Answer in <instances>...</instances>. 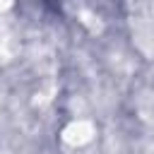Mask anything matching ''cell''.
Returning <instances> with one entry per match:
<instances>
[{
  "label": "cell",
  "instance_id": "cell-1",
  "mask_svg": "<svg viewBox=\"0 0 154 154\" xmlns=\"http://www.w3.org/2000/svg\"><path fill=\"white\" fill-rule=\"evenodd\" d=\"M96 137V125L89 118H75L60 130V140L67 147H84Z\"/></svg>",
  "mask_w": 154,
  "mask_h": 154
},
{
  "label": "cell",
  "instance_id": "cell-2",
  "mask_svg": "<svg viewBox=\"0 0 154 154\" xmlns=\"http://www.w3.org/2000/svg\"><path fill=\"white\" fill-rule=\"evenodd\" d=\"M77 17H79V22H82L91 34H96V31H101V29H103V24H101L99 14H94V12H89V10H82Z\"/></svg>",
  "mask_w": 154,
  "mask_h": 154
},
{
  "label": "cell",
  "instance_id": "cell-3",
  "mask_svg": "<svg viewBox=\"0 0 154 154\" xmlns=\"http://www.w3.org/2000/svg\"><path fill=\"white\" fill-rule=\"evenodd\" d=\"M12 5H14V0H0V12H7Z\"/></svg>",
  "mask_w": 154,
  "mask_h": 154
}]
</instances>
